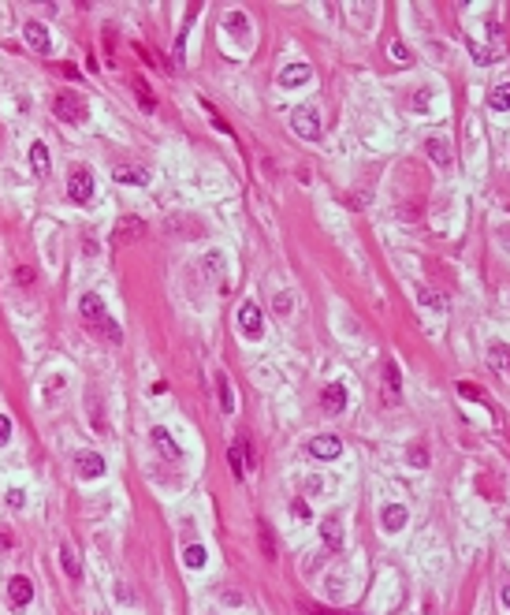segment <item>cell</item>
<instances>
[{
    "label": "cell",
    "instance_id": "1",
    "mask_svg": "<svg viewBox=\"0 0 510 615\" xmlns=\"http://www.w3.org/2000/svg\"><path fill=\"white\" fill-rule=\"evenodd\" d=\"M79 314L86 317V325H90L97 336H105V340H112V343H119L123 340V332H119V325L112 317H108V310H105V302L93 295V291H86V295L79 298Z\"/></svg>",
    "mask_w": 510,
    "mask_h": 615
},
{
    "label": "cell",
    "instance_id": "2",
    "mask_svg": "<svg viewBox=\"0 0 510 615\" xmlns=\"http://www.w3.org/2000/svg\"><path fill=\"white\" fill-rule=\"evenodd\" d=\"M52 112H56V120H63V123H86V116H90L86 101H82L79 93H71V90L56 93V101H52Z\"/></svg>",
    "mask_w": 510,
    "mask_h": 615
},
{
    "label": "cell",
    "instance_id": "3",
    "mask_svg": "<svg viewBox=\"0 0 510 615\" xmlns=\"http://www.w3.org/2000/svg\"><path fill=\"white\" fill-rule=\"evenodd\" d=\"M291 127H295L298 138H306V142H317V138H320V116H317V109H309V105H298V109L291 112Z\"/></svg>",
    "mask_w": 510,
    "mask_h": 615
},
{
    "label": "cell",
    "instance_id": "4",
    "mask_svg": "<svg viewBox=\"0 0 510 615\" xmlns=\"http://www.w3.org/2000/svg\"><path fill=\"white\" fill-rule=\"evenodd\" d=\"M238 332H242L246 340H261L265 336V314H261V306H257L254 298L242 302V310H238Z\"/></svg>",
    "mask_w": 510,
    "mask_h": 615
},
{
    "label": "cell",
    "instance_id": "5",
    "mask_svg": "<svg viewBox=\"0 0 510 615\" xmlns=\"http://www.w3.org/2000/svg\"><path fill=\"white\" fill-rule=\"evenodd\" d=\"M68 198L75 205H90L93 202V176H90V168H75L71 176H68Z\"/></svg>",
    "mask_w": 510,
    "mask_h": 615
},
{
    "label": "cell",
    "instance_id": "6",
    "mask_svg": "<svg viewBox=\"0 0 510 615\" xmlns=\"http://www.w3.org/2000/svg\"><path fill=\"white\" fill-rule=\"evenodd\" d=\"M309 455H313V459H324V462H328V459H339V455H343V440H339V436H313V440H309Z\"/></svg>",
    "mask_w": 510,
    "mask_h": 615
},
{
    "label": "cell",
    "instance_id": "7",
    "mask_svg": "<svg viewBox=\"0 0 510 615\" xmlns=\"http://www.w3.org/2000/svg\"><path fill=\"white\" fill-rule=\"evenodd\" d=\"M8 600H12V608H26L30 600H34V586H30V578L15 575L8 582Z\"/></svg>",
    "mask_w": 510,
    "mask_h": 615
},
{
    "label": "cell",
    "instance_id": "8",
    "mask_svg": "<svg viewBox=\"0 0 510 615\" xmlns=\"http://www.w3.org/2000/svg\"><path fill=\"white\" fill-rule=\"evenodd\" d=\"M399 388H403V373H399V365L387 358L384 362V399H387V407H399Z\"/></svg>",
    "mask_w": 510,
    "mask_h": 615
},
{
    "label": "cell",
    "instance_id": "9",
    "mask_svg": "<svg viewBox=\"0 0 510 615\" xmlns=\"http://www.w3.org/2000/svg\"><path fill=\"white\" fill-rule=\"evenodd\" d=\"M23 38H26V45L34 49V52H49L52 49V41H49V30L38 23V19H30V23H23Z\"/></svg>",
    "mask_w": 510,
    "mask_h": 615
},
{
    "label": "cell",
    "instance_id": "10",
    "mask_svg": "<svg viewBox=\"0 0 510 615\" xmlns=\"http://www.w3.org/2000/svg\"><path fill=\"white\" fill-rule=\"evenodd\" d=\"M425 153L436 160V168H451V160H454V153H451V142L443 135H432L428 142H425Z\"/></svg>",
    "mask_w": 510,
    "mask_h": 615
},
{
    "label": "cell",
    "instance_id": "11",
    "mask_svg": "<svg viewBox=\"0 0 510 615\" xmlns=\"http://www.w3.org/2000/svg\"><path fill=\"white\" fill-rule=\"evenodd\" d=\"M227 462H231V473L238 481L246 478V470H249V459H246V436H235V444L227 448Z\"/></svg>",
    "mask_w": 510,
    "mask_h": 615
},
{
    "label": "cell",
    "instance_id": "12",
    "mask_svg": "<svg viewBox=\"0 0 510 615\" xmlns=\"http://www.w3.org/2000/svg\"><path fill=\"white\" fill-rule=\"evenodd\" d=\"M75 466H79V478H101L105 473V459L97 455V451H79V459H75Z\"/></svg>",
    "mask_w": 510,
    "mask_h": 615
},
{
    "label": "cell",
    "instance_id": "13",
    "mask_svg": "<svg viewBox=\"0 0 510 615\" xmlns=\"http://www.w3.org/2000/svg\"><path fill=\"white\" fill-rule=\"evenodd\" d=\"M406 519H410V515H406V507H403V503H387V507H384V515H380V526H384L387 533H399V530L406 526Z\"/></svg>",
    "mask_w": 510,
    "mask_h": 615
},
{
    "label": "cell",
    "instance_id": "14",
    "mask_svg": "<svg viewBox=\"0 0 510 615\" xmlns=\"http://www.w3.org/2000/svg\"><path fill=\"white\" fill-rule=\"evenodd\" d=\"M320 407L328 410V414H339V410L346 407V384H339V381H335V384H328V388H324V395H320Z\"/></svg>",
    "mask_w": 510,
    "mask_h": 615
},
{
    "label": "cell",
    "instance_id": "15",
    "mask_svg": "<svg viewBox=\"0 0 510 615\" xmlns=\"http://www.w3.org/2000/svg\"><path fill=\"white\" fill-rule=\"evenodd\" d=\"M488 365H492L495 373L510 377V347L507 343H492V347H488Z\"/></svg>",
    "mask_w": 510,
    "mask_h": 615
},
{
    "label": "cell",
    "instance_id": "16",
    "mask_svg": "<svg viewBox=\"0 0 510 615\" xmlns=\"http://www.w3.org/2000/svg\"><path fill=\"white\" fill-rule=\"evenodd\" d=\"M313 79V68L309 63H295V68H284L279 71V86H302Z\"/></svg>",
    "mask_w": 510,
    "mask_h": 615
},
{
    "label": "cell",
    "instance_id": "17",
    "mask_svg": "<svg viewBox=\"0 0 510 615\" xmlns=\"http://www.w3.org/2000/svg\"><path fill=\"white\" fill-rule=\"evenodd\" d=\"M320 537H324V545H328L332 552H339V548H343V530H339V519H335V515L320 522Z\"/></svg>",
    "mask_w": 510,
    "mask_h": 615
},
{
    "label": "cell",
    "instance_id": "18",
    "mask_svg": "<svg viewBox=\"0 0 510 615\" xmlns=\"http://www.w3.org/2000/svg\"><path fill=\"white\" fill-rule=\"evenodd\" d=\"M153 444H157V451H160L164 459H179V455H183L179 444L171 440V433H168V429H160V425L153 429Z\"/></svg>",
    "mask_w": 510,
    "mask_h": 615
},
{
    "label": "cell",
    "instance_id": "19",
    "mask_svg": "<svg viewBox=\"0 0 510 615\" xmlns=\"http://www.w3.org/2000/svg\"><path fill=\"white\" fill-rule=\"evenodd\" d=\"M60 567H63V575H68L71 582L82 578V563L75 559V548L71 545H60Z\"/></svg>",
    "mask_w": 510,
    "mask_h": 615
},
{
    "label": "cell",
    "instance_id": "20",
    "mask_svg": "<svg viewBox=\"0 0 510 615\" xmlns=\"http://www.w3.org/2000/svg\"><path fill=\"white\" fill-rule=\"evenodd\" d=\"M112 176H116V183H127V187H146V183H149V172L146 168H116Z\"/></svg>",
    "mask_w": 510,
    "mask_h": 615
},
{
    "label": "cell",
    "instance_id": "21",
    "mask_svg": "<svg viewBox=\"0 0 510 615\" xmlns=\"http://www.w3.org/2000/svg\"><path fill=\"white\" fill-rule=\"evenodd\" d=\"M30 165H34V176H45V172H49V146L45 142L30 146Z\"/></svg>",
    "mask_w": 510,
    "mask_h": 615
},
{
    "label": "cell",
    "instance_id": "22",
    "mask_svg": "<svg viewBox=\"0 0 510 615\" xmlns=\"http://www.w3.org/2000/svg\"><path fill=\"white\" fill-rule=\"evenodd\" d=\"M488 105H492L495 112H507L510 109V82H503V86H495L492 93H488Z\"/></svg>",
    "mask_w": 510,
    "mask_h": 615
},
{
    "label": "cell",
    "instance_id": "23",
    "mask_svg": "<svg viewBox=\"0 0 510 615\" xmlns=\"http://www.w3.org/2000/svg\"><path fill=\"white\" fill-rule=\"evenodd\" d=\"M216 388H220V407L231 414V410H235V392H231V381H227V373H216Z\"/></svg>",
    "mask_w": 510,
    "mask_h": 615
},
{
    "label": "cell",
    "instance_id": "24",
    "mask_svg": "<svg viewBox=\"0 0 510 615\" xmlns=\"http://www.w3.org/2000/svg\"><path fill=\"white\" fill-rule=\"evenodd\" d=\"M417 298L425 302L428 310H447V302H443L440 291H432V287H417Z\"/></svg>",
    "mask_w": 510,
    "mask_h": 615
},
{
    "label": "cell",
    "instance_id": "25",
    "mask_svg": "<svg viewBox=\"0 0 510 615\" xmlns=\"http://www.w3.org/2000/svg\"><path fill=\"white\" fill-rule=\"evenodd\" d=\"M134 93L142 97V109H146V112H153V109H157L153 90H149V82H146V79H134Z\"/></svg>",
    "mask_w": 510,
    "mask_h": 615
},
{
    "label": "cell",
    "instance_id": "26",
    "mask_svg": "<svg viewBox=\"0 0 510 615\" xmlns=\"http://www.w3.org/2000/svg\"><path fill=\"white\" fill-rule=\"evenodd\" d=\"M183 563H187V567H194V570H198V567H205V548H201V545H190L187 552H183Z\"/></svg>",
    "mask_w": 510,
    "mask_h": 615
},
{
    "label": "cell",
    "instance_id": "27",
    "mask_svg": "<svg viewBox=\"0 0 510 615\" xmlns=\"http://www.w3.org/2000/svg\"><path fill=\"white\" fill-rule=\"evenodd\" d=\"M257 533H261V548H265V556H268V559H276V541H272V530H268L265 522H257Z\"/></svg>",
    "mask_w": 510,
    "mask_h": 615
},
{
    "label": "cell",
    "instance_id": "28",
    "mask_svg": "<svg viewBox=\"0 0 510 615\" xmlns=\"http://www.w3.org/2000/svg\"><path fill=\"white\" fill-rule=\"evenodd\" d=\"M470 56H473L477 63H492V60L499 56V52H488L484 45H470Z\"/></svg>",
    "mask_w": 510,
    "mask_h": 615
},
{
    "label": "cell",
    "instance_id": "29",
    "mask_svg": "<svg viewBox=\"0 0 510 615\" xmlns=\"http://www.w3.org/2000/svg\"><path fill=\"white\" fill-rule=\"evenodd\" d=\"M392 60H399V63H410L414 56H410V49L403 45V41H392Z\"/></svg>",
    "mask_w": 510,
    "mask_h": 615
},
{
    "label": "cell",
    "instance_id": "30",
    "mask_svg": "<svg viewBox=\"0 0 510 615\" xmlns=\"http://www.w3.org/2000/svg\"><path fill=\"white\" fill-rule=\"evenodd\" d=\"M406 459L414 462V466H428V451H425V448H410Z\"/></svg>",
    "mask_w": 510,
    "mask_h": 615
},
{
    "label": "cell",
    "instance_id": "31",
    "mask_svg": "<svg viewBox=\"0 0 510 615\" xmlns=\"http://www.w3.org/2000/svg\"><path fill=\"white\" fill-rule=\"evenodd\" d=\"M8 440H12V418H8V414H0V448H4Z\"/></svg>",
    "mask_w": 510,
    "mask_h": 615
},
{
    "label": "cell",
    "instance_id": "32",
    "mask_svg": "<svg viewBox=\"0 0 510 615\" xmlns=\"http://www.w3.org/2000/svg\"><path fill=\"white\" fill-rule=\"evenodd\" d=\"M458 395H465V399H484L481 388H477V384H465V381L458 384Z\"/></svg>",
    "mask_w": 510,
    "mask_h": 615
},
{
    "label": "cell",
    "instance_id": "33",
    "mask_svg": "<svg viewBox=\"0 0 510 615\" xmlns=\"http://www.w3.org/2000/svg\"><path fill=\"white\" fill-rule=\"evenodd\" d=\"M34 276H38V273H34V268H30V265L15 268V280H19V284H34Z\"/></svg>",
    "mask_w": 510,
    "mask_h": 615
},
{
    "label": "cell",
    "instance_id": "34",
    "mask_svg": "<svg viewBox=\"0 0 510 615\" xmlns=\"http://www.w3.org/2000/svg\"><path fill=\"white\" fill-rule=\"evenodd\" d=\"M8 503H12V507H23V503H26V492H23V489H12V492H8Z\"/></svg>",
    "mask_w": 510,
    "mask_h": 615
},
{
    "label": "cell",
    "instance_id": "35",
    "mask_svg": "<svg viewBox=\"0 0 510 615\" xmlns=\"http://www.w3.org/2000/svg\"><path fill=\"white\" fill-rule=\"evenodd\" d=\"M276 310L287 317V314H291V295H276Z\"/></svg>",
    "mask_w": 510,
    "mask_h": 615
},
{
    "label": "cell",
    "instance_id": "36",
    "mask_svg": "<svg viewBox=\"0 0 510 615\" xmlns=\"http://www.w3.org/2000/svg\"><path fill=\"white\" fill-rule=\"evenodd\" d=\"M414 105H417V112H425V105H428V90H421V93L414 97Z\"/></svg>",
    "mask_w": 510,
    "mask_h": 615
},
{
    "label": "cell",
    "instance_id": "37",
    "mask_svg": "<svg viewBox=\"0 0 510 615\" xmlns=\"http://www.w3.org/2000/svg\"><path fill=\"white\" fill-rule=\"evenodd\" d=\"M295 515H298V519H309V507L302 503V500H295Z\"/></svg>",
    "mask_w": 510,
    "mask_h": 615
},
{
    "label": "cell",
    "instance_id": "38",
    "mask_svg": "<svg viewBox=\"0 0 510 615\" xmlns=\"http://www.w3.org/2000/svg\"><path fill=\"white\" fill-rule=\"evenodd\" d=\"M503 604H507V608H510V586L503 589Z\"/></svg>",
    "mask_w": 510,
    "mask_h": 615
},
{
    "label": "cell",
    "instance_id": "39",
    "mask_svg": "<svg viewBox=\"0 0 510 615\" xmlns=\"http://www.w3.org/2000/svg\"><path fill=\"white\" fill-rule=\"evenodd\" d=\"M313 615H328V612H324V608H313Z\"/></svg>",
    "mask_w": 510,
    "mask_h": 615
}]
</instances>
